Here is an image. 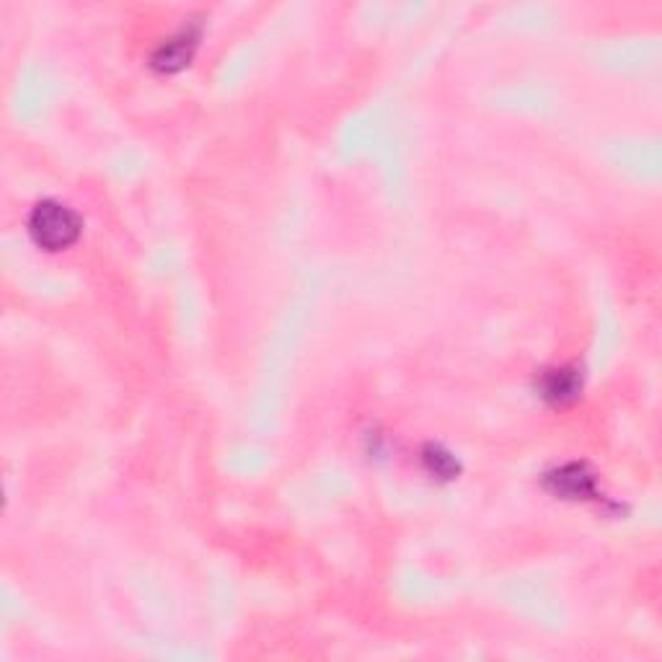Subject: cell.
Instances as JSON below:
<instances>
[{
    "label": "cell",
    "mask_w": 662,
    "mask_h": 662,
    "mask_svg": "<svg viewBox=\"0 0 662 662\" xmlns=\"http://www.w3.org/2000/svg\"><path fill=\"white\" fill-rule=\"evenodd\" d=\"M80 228H84V222H80L78 213L58 200L37 202L29 215L31 239L47 252H63V249L73 246L78 241Z\"/></svg>",
    "instance_id": "cell-1"
},
{
    "label": "cell",
    "mask_w": 662,
    "mask_h": 662,
    "mask_svg": "<svg viewBox=\"0 0 662 662\" xmlns=\"http://www.w3.org/2000/svg\"><path fill=\"white\" fill-rule=\"evenodd\" d=\"M544 486L562 499H598L596 471L583 461L559 466L544 476Z\"/></svg>",
    "instance_id": "cell-2"
},
{
    "label": "cell",
    "mask_w": 662,
    "mask_h": 662,
    "mask_svg": "<svg viewBox=\"0 0 662 662\" xmlns=\"http://www.w3.org/2000/svg\"><path fill=\"white\" fill-rule=\"evenodd\" d=\"M538 394L553 407H566L583 394V373L574 365L544 370L542 378H538Z\"/></svg>",
    "instance_id": "cell-3"
},
{
    "label": "cell",
    "mask_w": 662,
    "mask_h": 662,
    "mask_svg": "<svg viewBox=\"0 0 662 662\" xmlns=\"http://www.w3.org/2000/svg\"><path fill=\"white\" fill-rule=\"evenodd\" d=\"M198 44H200V29H194V26L181 29L153 52V67L161 73L181 71V67L189 65V60H192Z\"/></svg>",
    "instance_id": "cell-4"
},
{
    "label": "cell",
    "mask_w": 662,
    "mask_h": 662,
    "mask_svg": "<svg viewBox=\"0 0 662 662\" xmlns=\"http://www.w3.org/2000/svg\"><path fill=\"white\" fill-rule=\"evenodd\" d=\"M424 466H428V471L432 476H441V479H453L458 474V466L456 458H453V453L443 450L441 445H428L424 448Z\"/></svg>",
    "instance_id": "cell-5"
}]
</instances>
